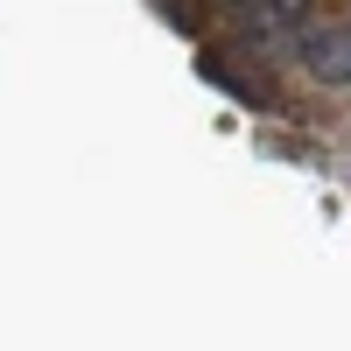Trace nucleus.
<instances>
[{
    "instance_id": "obj_1",
    "label": "nucleus",
    "mask_w": 351,
    "mask_h": 351,
    "mask_svg": "<svg viewBox=\"0 0 351 351\" xmlns=\"http://www.w3.org/2000/svg\"><path fill=\"white\" fill-rule=\"evenodd\" d=\"M302 71L316 84H330V92H351V21L309 28V36H302Z\"/></svg>"
},
{
    "instance_id": "obj_2",
    "label": "nucleus",
    "mask_w": 351,
    "mask_h": 351,
    "mask_svg": "<svg viewBox=\"0 0 351 351\" xmlns=\"http://www.w3.org/2000/svg\"><path fill=\"white\" fill-rule=\"evenodd\" d=\"M302 8H309V0H239V28L253 43H295Z\"/></svg>"
}]
</instances>
